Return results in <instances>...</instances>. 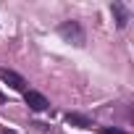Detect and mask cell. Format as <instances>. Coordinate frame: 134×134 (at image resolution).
<instances>
[{
  "instance_id": "7a4b0ae2",
  "label": "cell",
  "mask_w": 134,
  "mask_h": 134,
  "mask_svg": "<svg viewBox=\"0 0 134 134\" xmlns=\"http://www.w3.org/2000/svg\"><path fill=\"white\" fill-rule=\"evenodd\" d=\"M0 82H5L8 87H13L16 92H26V79L11 69H0Z\"/></svg>"
},
{
  "instance_id": "277c9868",
  "label": "cell",
  "mask_w": 134,
  "mask_h": 134,
  "mask_svg": "<svg viewBox=\"0 0 134 134\" xmlns=\"http://www.w3.org/2000/svg\"><path fill=\"white\" fill-rule=\"evenodd\" d=\"M66 121H69L71 126H79V129H90L92 126V121L87 116H79V113H66Z\"/></svg>"
},
{
  "instance_id": "8992f818",
  "label": "cell",
  "mask_w": 134,
  "mask_h": 134,
  "mask_svg": "<svg viewBox=\"0 0 134 134\" xmlns=\"http://www.w3.org/2000/svg\"><path fill=\"white\" fill-rule=\"evenodd\" d=\"M100 134H129V131H124V129H116V126H103V129H100Z\"/></svg>"
},
{
  "instance_id": "52a82bcc",
  "label": "cell",
  "mask_w": 134,
  "mask_h": 134,
  "mask_svg": "<svg viewBox=\"0 0 134 134\" xmlns=\"http://www.w3.org/2000/svg\"><path fill=\"white\" fill-rule=\"evenodd\" d=\"M0 105H5V95L3 92H0Z\"/></svg>"
},
{
  "instance_id": "3957f363",
  "label": "cell",
  "mask_w": 134,
  "mask_h": 134,
  "mask_svg": "<svg viewBox=\"0 0 134 134\" xmlns=\"http://www.w3.org/2000/svg\"><path fill=\"white\" fill-rule=\"evenodd\" d=\"M24 100H26V105L32 108V110H47V97L42 95V92H34V90H26L24 92Z\"/></svg>"
},
{
  "instance_id": "6da1fadb",
  "label": "cell",
  "mask_w": 134,
  "mask_h": 134,
  "mask_svg": "<svg viewBox=\"0 0 134 134\" xmlns=\"http://www.w3.org/2000/svg\"><path fill=\"white\" fill-rule=\"evenodd\" d=\"M58 34L66 40V42H74V45H84V29L79 21H63L58 26Z\"/></svg>"
},
{
  "instance_id": "5b68a950",
  "label": "cell",
  "mask_w": 134,
  "mask_h": 134,
  "mask_svg": "<svg viewBox=\"0 0 134 134\" xmlns=\"http://www.w3.org/2000/svg\"><path fill=\"white\" fill-rule=\"evenodd\" d=\"M110 11H113V16H116V24H118V29H124V26H126V21H129V16H126L124 5H121V3H113V5H110Z\"/></svg>"
}]
</instances>
